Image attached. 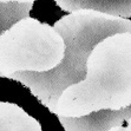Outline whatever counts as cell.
<instances>
[{"instance_id": "1", "label": "cell", "mask_w": 131, "mask_h": 131, "mask_svg": "<svg viewBox=\"0 0 131 131\" xmlns=\"http://www.w3.org/2000/svg\"><path fill=\"white\" fill-rule=\"evenodd\" d=\"M54 115L65 131H110L131 116V31L95 45L86 76L59 97Z\"/></svg>"}, {"instance_id": "2", "label": "cell", "mask_w": 131, "mask_h": 131, "mask_svg": "<svg viewBox=\"0 0 131 131\" xmlns=\"http://www.w3.org/2000/svg\"><path fill=\"white\" fill-rule=\"evenodd\" d=\"M53 27L65 41L60 64L47 72H17L11 77L26 86L52 113L56 112L61 93L85 78L86 61L96 44L112 33L131 31V20L92 9H80L59 19Z\"/></svg>"}, {"instance_id": "3", "label": "cell", "mask_w": 131, "mask_h": 131, "mask_svg": "<svg viewBox=\"0 0 131 131\" xmlns=\"http://www.w3.org/2000/svg\"><path fill=\"white\" fill-rule=\"evenodd\" d=\"M64 53L65 41L54 27L24 18L0 36V77L51 71L61 63Z\"/></svg>"}, {"instance_id": "4", "label": "cell", "mask_w": 131, "mask_h": 131, "mask_svg": "<svg viewBox=\"0 0 131 131\" xmlns=\"http://www.w3.org/2000/svg\"><path fill=\"white\" fill-rule=\"evenodd\" d=\"M63 11L92 9L110 15L131 18V0H54Z\"/></svg>"}, {"instance_id": "5", "label": "cell", "mask_w": 131, "mask_h": 131, "mask_svg": "<svg viewBox=\"0 0 131 131\" xmlns=\"http://www.w3.org/2000/svg\"><path fill=\"white\" fill-rule=\"evenodd\" d=\"M0 131H41V125L17 104L0 102Z\"/></svg>"}, {"instance_id": "6", "label": "cell", "mask_w": 131, "mask_h": 131, "mask_svg": "<svg viewBox=\"0 0 131 131\" xmlns=\"http://www.w3.org/2000/svg\"><path fill=\"white\" fill-rule=\"evenodd\" d=\"M33 3H1L0 1V36L12 25L30 17Z\"/></svg>"}, {"instance_id": "7", "label": "cell", "mask_w": 131, "mask_h": 131, "mask_svg": "<svg viewBox=\"0 0 131 131\" xmlns=\"http://www.w3.org/2000/svg\"><path fill=\"white\" fill-rule=\"evenodd\" d=\"M1 3H34L36 0H0Z\"/></svg>"}, {"instance_id": "8", "label": "cell", "mask_w": 131, "mask_h": 131, "mask_svg": "<svg viewBox=\"0 0 131 131\" xmlns=\"http://www.w3.org/2000/svg\"><path fill=\"white\" fill-rule=\"evenodd\" d=\"M126 123H128V125H126V126H123L122 131H131V116L126 119Z\"/></svg>"}, {"instance_id": "9", "label": "cell", "mask_w": 131, "mask_h": 131, "mask_svg": "<svg viewBox=\"0 0 131 131\" xmlns=\"http://www.w3.org/2000/svg\"><path fill=\"white\" fill-rule=\"evenodd\" d=\"M123 130V125H121V126H116V128L111 129L110 131H122Z\"/></svg>"}]
</instances>
